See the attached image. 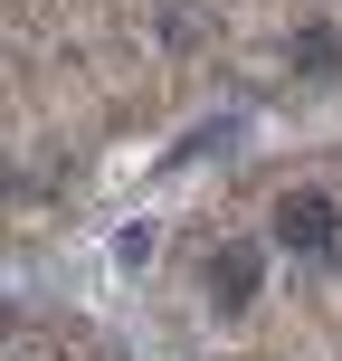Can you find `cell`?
Here are the masks:
<instances>
[{
	"instance_id": "1",
	"label": "cell",
	"mask_w": 342,
	"mask_h": 361,
	"mask_svg": "<svg viewBox=\"0 0 342 361\" xmlns=\"http://www.w3.org/2000/svg\"><path fill=\"white\" fill-rule=\"evenodd\" d=\"M333 238H342V209H333L324 190H286V200H276V247H295V257H324Z\"/></svg>"
},
{
	"instance_id": "2",
	"label": "cell",
	"mask_w": 342,
	"mask_h": 361,
	"mask_svg": "<svg viewBox=\"0 0 342 361\" xmlns=\"http://www.w3.org/2000/svg\"><path fill=\"white\" fill-rule=\"evenodd\" d=\"M209 295H219V305H248V295H257V247H219V267H209Z\"/></svg>"
},
{
	"instance_id": "3",
	"label": "cell",
	"mask_w": 342,
	"mask_h": 361,
	"mask_svg": "<svg viewBox=\"0 0 342 361\" xmlns=\"http://www.w3.org/2000/svg\"><path fill=\"white\" fill-rule=\"evenodd\" d=\"M333 57H342L333 29H305V38H295V67H333Z\"/></svg>"
}]
</instances>
